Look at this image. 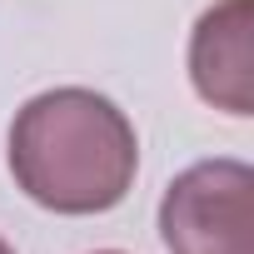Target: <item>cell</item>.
Wrapping results in <instances>:
<instances>
[{
	"label": "cell",
	"mask_w": 254,
	"mask_h": 254,
	"mask_svg": "<svg viewBox=\"0 0 254 254\" xmlns=\"http://www.w3.org/2000/svg\"><path fill=\"white\" fill-rule=\"evenodd\" d=\"M135 170V125L115 100L95 90H45L25 100V110L10 125V175L40 209L105 214L130 194Z\"/></svg>",
	"instance_id": "obj_1"
},
{
	"label": "cell",
	"mask_w": 254,
	"mask_h": 254,
	"mask_svg": "<svg viewBox=\"0 0 254 254\" xmlns=\"http://www.w3.org/2000/svg\"><path fill=\"white\" fill-rule=\"evenodd\" d=\"M170 254H254V170L244 160H199L160 199Z\"/></svg>",
	"instance_id": "obj_2"
},
{
	"label": "cell",
	"mask_w": 254,
	"mask_h": 254,
	"mask_svg": "<svg viewBox=\"0 0 254 254\" xmlns=\"http://www.w3.org/2000/svg\"><path fill=\"white\" fill-rule=\"evenodd\" d=\"M190 80L204 105L254 115V0H219L190 35Z\"/></svg>",
	"instance_id": "obj_3"
},
{
	"label": "cell",
	"mask_w": 254,
	"mask_h": 254,
	"mask_svg": "<svg viewBox=\"0 0 254 254\" xmlns=\"http://www.w3.org/2000/svg\"><path fill=\"white\" fill-rule=\"evenodd\" d=\"M0 254H15V249H10V244H5V239H0Z\"/></svg>",
	"instance_id": "obj_4"
},
{
	"label": "cell",
	"mask_w": 254,
	"mask_h": 254,
	"mask_svg": "<svg viewBox=\"0 0 254 254\" xmlns=\"http://www.w3.org/2000/svg\"><path fill=\"white\" fill-rule=\"evenodd\" d=\"M100 254H120V249H100Z\"/></svg>",
	"instance_id": "obj_5"
}]
</instances>
